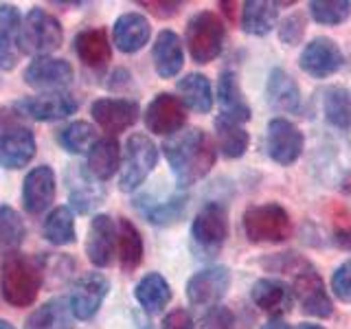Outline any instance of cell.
Segmentation results:
<instances>
[{"instance_id": "f1b7e54d", "label": "cell", "mask_w": 351, "mask_h": 329, "mask_svg": "<svg viewBox=\"0 0 351 329\" xmlns=\"http://www.w3.org/2000/svg\"><path fill=\"white\" fill-rule=\"evenodd\" d=\"M178 90V99L186 110H193L197 114L211 112L213 108V88L208 77L202 73H186L182 80L176 84Z\"/></svg>"}, {"instance_id": "cb8c5ba5", "label": "cell", "mask_w": 351, "mask_h": 329, "mask_svg": "<svg viewBox=\"0 0 351 329\" xmlns=\"http://www.w3.org/2000/svg\"><path fill=\"white\" fill-rule=\"evenodd\" d=\"M152 38L149 20L138 11H128L112 25V44L121 53H138Z\"/></svg>"}, {"instance_id": "f6af8a7d", "label": "cell", "mask_w": 351, "mask_h": 329, "mask_svg": "<svg viewBox=\"0 0 351 329\" xmlns=\"http://www.w3.org/2000/svg\"><path fill=\"white\" fill-rule=\"evenodd\" d=\"M160 329H195V323L186 310H173L162 318Z\"/></svg>"}, {"instance_id": "484cf974", "label": "cell", "mask_w": 351, "mask_h": 329, "mask_svg": "<svg viewBox=\"0 0 351 329\" xmlns=\"http://www.w3.org/2000/svg\"><path fill=\"white\" fill-rule=\"evenodd\" d=\"M73 51L88 69H104L112 60V44H110L108 31L101 27L77 33L73 40Z\"/></svg>"}, {"instance_id": "3957f363", "label": "cell", "mask_w": 351, "mask_h": 329, "mask_svg": "<svg viewBox=\"0 0 351 329\" xmlns=\"http://www.w3.org/2000/svg\"><path fill=\"white\" fill-rule=\"evenodd\" d=\"M44 281V272L38 259L22 252H11L3 259L0 268V296L11 307H29L36 303Z\"/></svg>"}, {"instance_id": "8992f818", "label": "cell", "mask_w": 351, "mask_h": 329, "mask_svg": "<svg viewBox=\"0 0 351 329\" xmlns=\"http://www.w3.org/2000/svg\"><path fill=\"white\" fill-rule=\"evenodd\" d=\"M226 27L224 20L213 11H197L186 22L184 42L195 64H211L224 51Z\"/></svg>"}, {"instance_id": "7402d4cb", "label": "cell", "mask_w": 351, "mask_h": 329, "mask_svg": "<svg viewBox=\"0 0 351 329\" xmlns=\"http://www.w3.org/2000/svg\"><path fill=\"white\" fill-rule=\"evenodd\" d=\"M20 27L22 16L16 5H0V71H14L20 62Z\"/></svg>"}, {"instance_id": "6da1fadb", "label": "cell", "mask_w": 351, "mask_h": 329, "mask_svg": "<svg viewBox=\"0 0 351 329\" xmlns=\"http://www.w3.org/2000/svg\"><path fill=\"white\" fill-rule=\"evenodd\" d=\"M162 151L178 186L200 182L213 169L217 158L215 143L200 127H184L169 136L162 143Z\"/></svg>"}, {"instance_id": "ac0fdd59", "label": "cell", "mask_w": 351, "mask_h": 329, "mask_svg": "<svg viewBox=\"0 0 351 329\" xmlns=\"http://www.w3.org/2000/svg\"><path fill=\"white\" fill-rule=\"evenodd\" d=\"M93 121L108 134H119L125 132L138 121L141 106L134 99H114V97H101L93 101L90 106Z\"/></svg>"}, {"instance_id": "f35d334b", "label": "cell", "mask_w": 351, "mask_h": 329, "mask_svg": "<svg viewBox=\"0 0 351 329\" xmlns=\"http://www.w3.org/2000/svg\"><path fill=\"white\" fill-rule=\"evenodd\" d=\"M184 211H186V195L173 193L167 200L145 206L143 208V215H145L147 222L154 226H171L176 222H180Z\"/></svg>"}, {"instance_id": "44dd1931", "label": "cell", "mask_w": 351, "mask_h": 329, "mask_svg": "<svg viewBox=\"0 0 351 329\" xmlns=\"http://www.w3.org/2000/svg\"><path fill=\"white\" fill-rule=\"evenodd\" d=\"M266 101L281 114H296L301 110V88L285 69H272L266 82Z\"/></svg>"}, {"instance_id": "d6a6232c", "label": "cell", "mask_w": 351, "mask_h": 329, "mask_svg": "<svg viewBox=\"0 0 351 329\" xmlns=\"http://www.w3.org/2000/svg\"><path fill=\"white\" fill-rule=\"evenodd\" d=\"M213 127H215V147L224 158L237 160L248 151L250 134L241 123H235V121L224 119V117H217Z\"/></svg>"}, {"instance_id": "9a60e30c", "label": "cell", "mask_w": 351, "mask_h": 329, "mask_svg": "<svg viewBox=\"0 0 351 329\" xmlns=\"http://www.w3.org/2000/svg\"><path fill=\"white\" fill-rule=\"evenodd\" d=\"M230 288V270L226 266H211L200 272H195L193 277L186 281V301L193 307H213L219 305L224 299V294Z\"/></svg>"}, {"instance_id": "bcb514c9", "label": "cell", "mask_w": 351, "mask_h": 329, "mask_svg": "<svg viewBox=\"0 0 351 329\" xmlns=\"http://www.w3.org/2000/svg\"><path fill=\"white\" fill-rule=\"evenodd\" d=\"M334 244L340 248V250H347L351 252V222L349 217L345 215V219H338L336 226H334Z\"/></svg>"}, {"instance_id": "1f68e13d", "label": "cell", "mask_w": 351, "mask_h": 329, "mask_svg": "<svg viewBox=\"0 0 351 329\" xmlns=\"http://www.w3.org/2000/svg\"><path fill=\"white\" fill-rule=\"evenodd\" d=\"M134 296L138 305L147 314H160L165 307L169 305L173 292H171L169 281L165 279L160 272H147L145 277L136 283Z\"/></svg>"}, {"instance_id": "ee69618b", "label": "cell", "mask_w": 351, "mask_h": 329, "mask_svg": "<svg viewBox=\"0 0 351 329\" xmlns=\"http://www.w3.org/2000/svg\"><path fill=\"white\" fill-rule=\"evenodd\" d=\"M143 9H147L154 18H160V20H167V18H173L180 14L182 9V3H167V0H141L138 3Z\"/></svg>"}, {"instance_id": "5bb4252c", "label": "cell", "mask_w": 351, "mask_h": 329, "mask_svg": "<svg viewBox=\"0 0 351 329\" xmlns=\"http://www.w3.org/2000/svg\"><path fill=\"white\" fill-rule=\"evenodd\" d=\"M145 127L152 134L158 136H173L180 130H184L186 123V108L178 97H173L169 93H158L152 99L149 106L145 108Z\"/></svg>"}, {"instance_id": "e575fe53", "label": "cell", "mask_w": 351, "mask_h": 329, "mask_svg": "<svg viewBox=\"0 0 351 329\" xmlns=\"http://www.w3.org/2000/svg\"><path fill=\"white\" fill-rule=\"evenodd\" d=\"M323 117L329 125L351 130V90L345 86H327L323 90Z\"/></svg>"}, {"instance_id": "681fc988", "label": "cell", "mask_w": 351, "mask_h": 329, "mask_svg": "<svg viewBox=\"0 0 351 329\" xmlns=\"http://www.w3.org/2000/svg\"><path fill=\"white\" fill-rule=\"evenodd\" d=\"M296 329H325L323 325H316V323H301Z\"/></svg>"}, {"instance_id": "60d3db41", "label": "cell", "mask_w": 351, "mask_h": 329, "mask_svg": "<svg viewBox=\"0 0 351 329\" xmlns=\"http://www.w3.org/2000/svg\"><path fill=\"white\" fill-rule=\"evenodd\" d=\"M305 27H307V20L301 11H294L288 18L281 20L279 25V40L285 44V47H296L301 44L303 36H305Z\"/></svg>"}, {"instance_id": "5b68a950", "label": "cell", "mask_w": 351, "mask_h": 329, "mask_svg": "<svg viewBox=\"0 0 351 329\" xmlns=\"http://www.w3.org/2000/svg\"><path fill=\"white\" fill-rule=\"evenodd\" d=\"M241 226L252 244H283L292 237V217L277 202L252 204L241 215Z\"/></svg>"}, {"instance_id": "d590c367", "label": "cell", "mask_w": 351, "mask_h": 329, "mask_svg": "<svg viewBox=\"0 0 351 329\" xmlns=\"http://www.w3.org/2000/svg\"><path fill=\"white\" fill-rule=\"evenodd\" d=\"M42 235L53 246H71L77 239L75 228V213L71 206H58L47 215L42 224Z\"/></svg>"}, {"instance_id": "277c9868", "label": "cell", "mask_w": 351, "mask_h": 329, "mask_svg": "<svg viewBox=\"0 0 351 329\" xmlns=\"http://www.w3.org/2000/svg\"><path fill=\"white\" fill-rule=\"evenodd\" d=\"M36 156V136L29 119L14 106H0V167L22 169Z\"/></svg>"}, {"instance_id": "ba28073f", "label": "cell", "mask_w": 351, "mask_h": 329, "mask_svg": "<svg viewBox=\"0 0 351 329\" xmlns=\"http://www.w3.org/2000/svg\"><path fill=\"white\" fill-rule=\"evenodd\" d=\"M158 162V147L147 134L134 132L123 147L121 156V169H119V189L121 191H136L138 186L149 178Z\"/></svg>"}, {"instance_id": "4fadbf2b", "label": "cell", "mask_w": 351, "mask_h": 329, "mask_svg": "<svg viewBox=\"0 0 351 329\" xmlns=\"http://www.w3.org/2000/svg\"><path fill=\"white\" fill-rule=\"evenodd\" d=\"M73 66L62 58H53V55L33 58L22 73L25 84L40 93H60L73 82Z\"/></svg>"}, {"instance_id": "74e56055", "label": "cell", "mask_w": 351, "mask_h": 329, "mask_svg": "<svg viewBox=\"0 0 351 329\" xmlns=\"http://www.w3.org/2000/svg\"><path fill=\"white\" fill-rule=\"evenodd\" d=\"M58 143L69 154H88L99 141L95 127L88 121H73L58 132Z\"/></svg>"}, {"instance_id": "836d02e7", "label": "cell", "mask_w": 351, "mask_h": 329, "mask_svg": "<svg viewBox=\"0 0 351 329\" xmlns=\"http://www.w3.org/2000/svg\"><path fill=\"white\" fill-rule=\"evenodd\" d=\"M71 307L69 299H51L36 307L25 321V329H71Z\"/></svg>"}, {"instance_id": "e0dca14e", "label": "cell", "mask_w": 351, "mask_h": 329, "mask_svg": "<svg viewBox=\"0 0 351 329\" xmlns=\"http://www.w3.org/2000/svg\"><path fill=\"white\" fill-rule=\"evenodd\" d=\"M66 184H69L71 211L86 215L104 202V184L86 169V164H69L66 169Z\"/></svg>"}, {"instance_id": "52a82bcc", "label": "cell", "mask_w": 351, "mask_h": 329, "mask_svg": "<svg viewBox=\"0 0 351 329\" xmlns=\"http://www.w3.org/2000/svg\"><path fill=\"white\" fill-rule=\"evenodd\" d=\"M64 42L62 22L49 14L47 9L33 7L22 18L20 27V51L31 58H47L53 51H58Z\"/></svg>"}, {"instance_id": "d4e9b609", "label": "cell", "mask_w": 351, "mask_h": 329, "mask_svg": "<svg viewBox=\"0 0 351 329\" xmlns=\"http://www.w3.org/2000/svg\"><path fill=\"white\" fill-rule=\"evenodd\" d=\"M217 101H219V117L235 121L244 125L250 121L252 110L246 101V95L241 90L239 77L233 71H222L217 82Z\"/></svg>"}, {"instance_id": "7dc6e473", "label": "cell", "mask_w": 351, "mask_h": 329, "mask_svg": "<svg viewBox=\"0 0 351 329\" xmlns=\"http://www.w3.org/2000/svg\"><path fill=\"white\" fill-rule=\"evenodd\" d=\"M261 329H292V327L285 323L283 318H270V321L263 325Z\"/></svg>"}, {"instance_id": "8fae6325", "label": "cell", "mask_w": 351, "mask_h": 329, "mask_svg": "<svg viewBox=\"0 0 351 329\" xmlns=\"http://www.w3.org/2000/svg\"><path fill=\"white\" fill-rule=\"evenodd\" d=\"M14 106L18 112L25 114L29 121H42V123H51V121L69 119L77 112L80 101L66 90L60 93H40L33 97H22Z\"/></svg>"}, {"instance_id": "9c48e42d", "label": "cell", "mask_w": 351, "mask_h": 329, "mask_svg": "<svg viewBox=\"0 0 351 329\" xmlns=\"http://www.w3.org/2000/svg\"><path fill=\"white\" fill-rule=\"evenodd\" d=\"M228 237V211L224 204H204L191 224V239L204 257H215Z\"/></svg>"}, {"instance_id": "ffe728a7", "label": "cell", "mask_w": 351, "mask_h": 329, "mask_svg": "<svg viewBox=\"0 0 351 329\" xmlns=\"http://www.w3.org/2000/svg\"><path fill=\"white\" fill-rule=\"evenodd\" d=\"M55 191H58V180H55V171L49 164L33 167L22 182V206L27 213L40 215L53 204Z\"/></svg>"}, {"instance_id": "b9f144b4", "label": "cell", "mask_w": 351, "mask_h": 329, "mask_svg": "<svg viewBox=\"0 0 351 329\" xmlns=\"http://www.w3.org/2000/svg\"><path fill=\"white\" fill-rule=\"evenodd\" d=\"M200 329H237V318L226 305H213L202 314Z\"/></svg>"}, {"instance_id": "30bf717a", "label": "cell", "mask_w": 351, "mask_h": 329, "mask_svg": "<svg viewBox=\"0 0 351 329\" xmlns=\"http://www.w3.org/2000/svg\"><path fill=\"white\" fill-rule=\"evenodd\" d=\"M305 147L303 132L296 127L290 119L274 117L268 121L266 127V151L270 160H274L281 167H290L301 158Z\"/></svg>"}, {"instance_id": "ab89813d", "label": "cell", "mask_w": 351, "mask_h": 329, "mask_svg": "<svg viewBox=\"0 0 351 329\" xmlns=\"http://www.w3.org/2000/svg\"><path fill=\"white\" fill-rule=\"evenodd\" d=\"M307 11L316 25L338 27L349 20L351 3L349 0H312V3H307Z\"/></svg>"}, {"instance_id": "2e32d148", "label": "cell", "mask_w": 351, "mask_h": 329, "mask_svg": "<svg viewBox=\"0 0 351 329\" xmlns=\"http://www.w3.org/2000/svg\"><path fill=\"white\" fill-rule=\"evenodd\" d=\"M108 292H110V281L101 272H86L84 277L75 281L69 296V307L73 318H77V321H90L99 312L101 303L106 301Z\"/></svg>"}, {"instance_id": "8d00e7d4", "label": "cell", "mask_w": 351, "mask_h": 329, "mask_svg": "<svg viewBox=\"0 0 351 329\" xmlns=\"http://www.w3.org/2000/svg\"><path fill=\"white\" fill-rule=\"evenodd\" d=\"M25 235L27 226L22 222V215L9 204L0 206V252H5V255L18 252Z\"/></svg>"}, {"instance_id": "f907efd6", "label": "cell", "mask_w": 351, "mask_h": 329, "mask_svg": "<svg viewBox=\"0 0 351 329\" xmlns=\"http://www.w3.org/2000/svg\"><path fill=\"white\" fill-rule=\"evenodd\" d=\"M0 329H16V327L11 325L9 321H5V318H0Z\"/></svg>"}, {"instance_id": "4316f807", "label": "cell", "mask_w": 351, "mask_h": 329, "mask_svg": "<svg viewBox=\"0 0 351 329\" xmlns=\"http://www.w3.org/2000/svg\"><path fill=\"white\" fill-rule=\"evenodd\" d=\"M250 299L261 312L270 314L272 318H281L283 314H288L294 303L290 285H285L279 279H259L257 283H252Z\"/></svg>"}, {"instance_id": "7a4b0ae2", "label": "cell", "mask_w": 351, "mask_h": 329, "mask_svg": "<svg viewBox=\"0 0 351 329\" xmlns=\"http://www.w3.org/2000/svg\"><path fill=\"white\" fill-rule=\"evenodd\" d=\"M263 266L270 272H281L292 279V296L305 314L316 318H329L334 314V303L327 294L325 281L307 259L296 252H281L263 259Z\"/></svg>"}, {"instance_id": "4dcf8cb0", "label": "cell", "mask_w": 351, "mask_h": 329, "mask_svg": "<svg viewBox=\"0 0 351 329\" xmlns=\"http://www.w3.org/2000/svg\"><path fill=\"white\" fill-rule=\"evenodd\" d=\"M143 237L138 228L130 222L128 217H121L117 222V255H119V266L123 272H134L141 261H143Z\"/></svg>"}, {"instance_id": "7c38bea8", "label": "cell", "mask_w": 351, "mask_h": 329, "mask_svg": "<svg viewBox=\"0 0 351 329\" xmlns=\"http://www.w3.org/2000/svg\"><path fill=\"white\" fill-rule=\"evenodd\" d=\"M345 64V55L332 38L318 36L305 44L299 55V66L314 80H327L336 75Z\"/></svg>"}, {"instance_id": "83f0119b", "label": "cell", "mask_w": 351, "mask_h": 329, "mask_svg": "<svg viewBox=\"0 0 351 329\" xmlns=\"http://www.w3.org/2000/svg\"><path fill=\"white\" fill-rule=\"evenodd\" d=\"M279 20V3H268V0H246L241 5V31L248 36L263 38L277 27Z\"/></svg>"}, {"instance_id": "c3c4849f", "label": "cell", "mask_w": 351, "mask_h": 329, "mask_svg": "<svg viewBox=\"0 0 351 329\" xmlns=\"http://www.w3.org/2000/svg\"><path fill=\"white\" fill-rule=\"evenodd\" d=\"M219 7H224V14H226L230 20H235V16H233V7H237L235 3H219Z\"/></svg>"}, {"instance_id": "f546056e", "label": "cell", "mask_w": 351, "mask_h": 329, "mask_svg": "<svg viewBox=\"0 0 351 329\" xmlns=\"http://www.w3.org/2000/svg\"><path fill=\"white\" fill-rule=\"evenodd\" d=\"M86 169L90 171L99 182H106L112 178V175L121 169V147H119L117 138H112V136L99 138L93 145V149L88 151Z\"/></svg>"}, {"instance_id": "603a6c76", "label": "cell", "mask_w": 351, "mask_h": 329, "mask_svg": "<svg viewBox=\"0 0 351 329\" xmlns=\"http://www.w3.org/2000/svg\"><path fill=\"white\" fill-rule=\"evenodd\" d=\"M152 62L154 69H156V75L162 77V80H171V77L182 71L184 47L178 33L171 29H162L158 33L152 47Z\"/></svg>"}, {"instance_id": "d6986e66", "label": "cell", "mask_w": 351, "mask_h": 329, "mask_svg": "<svg viewBox=\"0 0 351 329\" xmlns=\"http://www.w3.org/2000/svg\"><path fill=\"white\" fill-rule=\"evenodd\" d=\"M88 261L97 268H108L117 255V224L106 213H97L88 224L86 237Z\"/></svg>"}, {"instance_id": "7bdbcfd3", "label": "cell", "mask_w": 351, "mask_h": 329, "mask_svg": "<svg viewBox=\"0 0 351 329\" xmlns=\"http://www.w3.org/2000/svg\"><path fill=\"white\" fill-rule=\"evenodd\" d=\"M332 292L338 301L351 303V259L340 263L332 274Z\"/></svg>"}]
</instances>
